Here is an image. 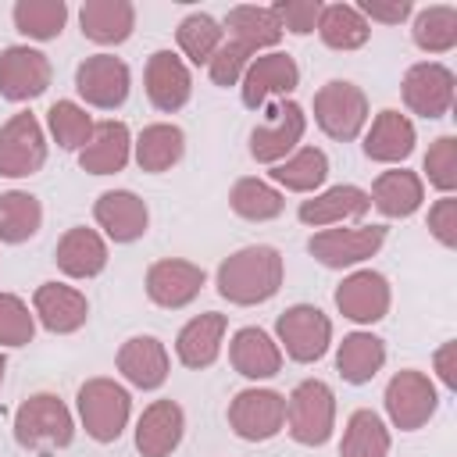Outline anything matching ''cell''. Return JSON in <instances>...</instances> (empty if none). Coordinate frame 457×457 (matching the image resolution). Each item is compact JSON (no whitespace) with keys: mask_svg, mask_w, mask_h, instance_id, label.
I'll return each mask as SVG.
<instances>
[{"mask_svg":"<svg viewBox=\"0 0 457 457\" xmlns=\"http://www.w3.org/2000/svg\"><path fill=\"white\" fill-rule=\"evenodd\" d=\"M32 307H36L43 328L46 332H57V336L79 332L86 325V318H89L86 296L75 286H64V282H43L36 289V296H32Z\"/></svg>","mask_w":457,"mask_h":457,"instance_id":"cell-21","label":"cell"},{"mask_svg":"<svg viewBox=\"0 0 457 457\" xmlns=\"http://www.w3.org/2000/svg\"><path fill=\"white\" fill-rule=\"evenodd\" d=\"M186 414L175 400H154L136 421V450L143 457H168L182 443Z\"/></svg>","mask_w":457,"mask_h":457,"instance_id":"cell-20","label":"cell"},{"mask_svg":"<svg viewBox=\"0 0 457 457\" xmlns=\"http://www.w3.org/2000/svg\"><path fill=\"white\" fill-rule=\"evenodd\" d=\"M389 453V428L368 407L353 411L339 443V457H386Z\"/></svg>","mask_w":457,"mask_h":457,"instance_id":"cell-38","label":"cell"},{"mask_svg":"<svg viewBox=\"0 0 457 457\" xmlns=\"http://www.w3.org/2000/svg\"><path fill=\"white\" fill-rule=\"evenodd\" d=\"M414 125L400 111H378L371 129L364 132V157L378 164H400L414 150Z\"/></svg>","mask_w":457,"mask_h":457,"instance_id":"cell-24","label":"cell"},{"mask_svg":"<svg viewBox=\"0 0 457 457\" xmlns=\"http://www.w3.org/2000/svg\"><path fill=\"white\" fill-rule=\"evenodd\" d=\"M46 125L57 139L61 150H82L93 136V118L86 114V107H79L75 100H57L50 111H46Z\"/></svg>","mask_w":457,"mask_h":457,"instance_id":"cell-42","label":"cell"},{"mask_svg":"<svg viewBox=\"0 0 457 457\" xmlns=\"http://www.w3.org/2000/svg\"><path fill=\"white\" fill-rule=\"evenodd\" d=\"M129 146H132V136L125 121H114V118L96 121L89 143L79 150V164L89 175H114L129 164Z\"/></svg>","mask_w":457,"mask_h":457,"instance_id":"cell-22","label":"cell"},{"mask_svg":"<svg viewBox=\"0 0 457 457\" xmlns=\"http://www.w3.org/2000/svg\"><path fill=\"white\" fill-rule=\"evenodd\" d=\"M146 96L157 111L171 114L179 107H186L189 93H193V79H189V68L179 54L171 50H154L146 57Z\"/></svg>","mask_w":457,"mask_h":457,"instance_id":"cell-18","label":"cell"},{"mask_svg":"<svg viewBox=\"0 0 457 457\" xmlns=\"http://www.w3.org/2000/svg\"><path fill=\"white\" fill-rule=\"evenodd\" d=\"M318 36L332 50H357L368 43L371 25L361 18V11L353 4H328V7H321Z\"/></svg>","mask_w":457,"mask_h":457,"instance_id":"cell-34","label":"cell"},{"mask_svg":"<svg viewBox=\"0 0 457 457\" xmlns=\"http://www.w3.org/2000/svg\"><path fill=\"white\" fill-rule=\"evenodd\" d=\"M14 29L29 39H57L68 21L64 0H18L14 4Z\"/></svg>","mask_w":457,"mask_h":457,"instance_id":"cell-39","label":"cell"},{"mask_svg":"<svg viewBox=\"0 0 457 457\" xmlns=\"http://www.w3.org/2000/svg\"><path fill=\"white\" fill-rule=\"evenodd\" d=\"M225 328H228V318L218 314V311H207V314H196L182 325L179 339H175V353L186 368H211L221 353V339H225Z\"/></svg>","mask_w":457,"mask_h":457,"instance_id":"cell-25","label":"cell"},{"mask_svg":"<svg viewBox=\"0 0 457 457\" xmlns=\"http://www.w3.org/2000/svg\"><path fill=\"white\" fill-rule=\"evenodd\" d=\"M79 25H82L86 39H93L100 46H114L132 36L136 7L129 0H86L79 11Z\"/></svg>","mask_w":457,"mask_h":457,"instance_id":"cell-28","label":"cell"},{"mask_svg":"<svg viewBox=\"0 0 457 457\" xmlns=\"http://www.w3.org/2000/svg\"><path fill=\"white\" fill-rule=\"evenodd\" d=\"M175 39H179V50H182L193 64H211V57H214L218 46L225 43V32H221V25H218L211 14L193 11V14H186V18L179 21Z\"/></svg>","mask_w":457,"mask_h":457,"instance_id":"cell-40","label":"cell"},{"mask_svg":"<svg viewBox=\"0 0 457 457\" xmlns=\"http://www.w3.org/2000/svg\"><path fill=\"white\" fill-rule=\"evenodd\" d=\"M228 425L246 443H264L286 425V396L275 389H243L228 403Z\"/></svg>","mask_w":457,"mask_h":457,"instance_id":"cell-9","label":"cell"},{"mask_svg":"<svg viewBox=\"0 0 457 457\" xmlns=\"http://www.w3.org/2000/svg\"><path fill=\"white\" fill-rule=\"evenodd\" d=\"M129 64L114 54H93L75 68V89L89 107H104L114 111L125 104L129 96Z\"/></svg>","mask_w":457,"mask_h":457,"instance_id":"cell-12","label":"cell"},{"mask_svg":"<svg viewBox=\"0 0 457 457\" xmlns=\"http://www.w3.org/2000/svg\"><path fill=\"white\" fill-rule=\"evenodd\" d=\"M300 82V68L289 54H261L250 61V68L243 71V104L250 111H261L268 96H286L293 93Z\"/></svg>","mask_w":457,"mask_h":457,"instance_id":"cell-16","label":"cell"},{"mask_svg":"<svg viewBox=\"0 0 457 457\" xmlns=\"http://www.w3.org/2000/svg\"><path fill=\"white\" fill-rule=\"evenodd\" d=\"M336 307L343 318L357 321V325H375L389 314V282L386 275L361 268L350 271L339 286H336Z\"/></svg>","mask_w":457,"mask_h":457,"instance_id":"cell-14","label":"cell"},{"mask_svg":"<svg viewBox=\"0 0 457 457\" xmlns=\"http://www.w3.org/2000/svg\"><path fill=\"white\" fill-rule=\"evenodd\" d=\"M4 371H7V357L0 353V382H4Z\"/></svg>","mask_w":457,"mask_h":457,"instance_id":"cell-50","label":"cell"},{"mask_svg":"<svg viewBox=\"0 0 457 457\" xmlns=\"http://www.w3.org/2000/svg\"><path fill=\"white\" fill-rule=\"evenodd\" d=\"M271 179L293 193H314L328 179V157L318 146H300L286 161L271 164Z\"/></svg>","mask_w":457,"mask_h":457,"instance_id":"cell-35","label":"cell"},{"mask_svg":"<svg viewBox=\"0 0 457 457\" xmlns=\"http://www.w3.org/2000/svg\"><path fill=\"white\" fill-rule=\"evenodd\" d=\"M368 200L378 207V214L386 218H411L421 200H425V186L414 171L407 168H393V171H382L375 182H371V193Z\"/></svg>","mask_w":457,"mask_h":457,"instance_id":"cell-31","label":"cell"},{"mask_svg":"<svg viewBox=\"0 0 457 457\" xmlns=\"http://www.w3.org/2000/svg\"><path fill=\"white\" fill-rule=\"evenodd\" d=\"M425 175L446 196L457 189V139L453 136H439L428 146V154H425Z\"/></svg>","mask_w":457,"mask_h":457,"instance_id":"cell-44","label":"cell"},{"mask_svg":"<svg viewBox=\"0 0 457 457\" xmlns=\"http://www.w3.org/2000/svg\"><path fill=\"white\" fill-rule=\"evenodd\" d=\"M36 336V318L29 314L25 300L14 293H0V343L4 346H29Z\"/></svg>","mask_w":457,"mask_h":457,"instance_id":"cell-43","label":"cell"},{"mask_svg":"<svg viewBox=\"0 0 457 457\" xmlns=\"http://www.w3.org/2000/svg\"><path fill=\"white\" fill-rule=\"evenodd\" d=\"M232 43H239L246 54H257L264 46H275L282 39V25L275 18L271 7H257V4H239L225 14V29Z\"/></svg>","mask_w":457,"mask_h":457,"instance_id":"cell-30","label":"cell"},{"mask_svg":"<svg viewBox=\"0 0 457 457\" xmlns=\"http://www.w3.org/2000/svg\"><path fill=\"white\" fill-rule=\"evenodd\" d=\"M54 261L68 278H93L107 264V243L100 239V232H93L86 225H75L57 239Z\"/></svg>","mask_w":457,"mask_h":457,"instance_id":"cell-29","label":"cell"},{"mask_svg":"<svg viewBox=\"0 0 457 457\" xmlns=\"http://www.w3.org/2000/svg\"><path fill=\"white\" fill-rule=\"evenodd\" d=\"M43 225V207L32 193L11 189L0 193V243H25L39 232Z\"/></svg>","mask_w":457,"mask_h":457,"instance_id":"cell-37","label":"cell"},{"mask_svg":"<svg viewBox=\"0 0 457 457\" xmlns=\"http://www.w3.org/2000/svg\"><path fill=\"white\" fill-rule=\"evenodd\" d=\"M357 11H361L364 21L371 18V21H382V25H400L414 7H411V0H361Z\"/></svg>","mask_w":457,"mask_h":457,"instance_id":"cell-48","label":"cell"},{"mask_svg":"<svg viewBox=\"0 0 457 457\" xmlns=\"http://www.w3.org/2000/svg\"><path fill=\"white\" fill-rule=\"evenodd\" d=\"M46 164V139L36 114L21 111L0 125V175L25 179Z\"/></svg>","mask_w":457,"mask_h":457,"instance_id":"cell-8","label":"cell"},{"mask_svg":"<svg viewBox=\"0 0 457 457\" xmlns=\"http://www.w3.org/2000/svg\"><path fill=\"white\" fill-rule=\"evenodd\" d=\"M118 371L136 389H157L168 378V350L157 336H132L118 350Z\"/></svg>","mask_w":457,"mask_h":457,"instance_id":"cell-27","label":"cell"},{"mask_svg":"<svg viewBox=\"0 0 457 457\" xmlns=\"http://www.w3.org/2000/svg\"><path fill=\"white\" fill-rule=\"evenodd\" d=\"M428 232L443 243V246H457V200L443 196L432 204L428 211Z\"/></svg>","mask_w":457,"mask_h":457,"instance_id":"cell-47","label":"cell"},{"mask_svg":"<svg viewBox=\"0 0 457 457\" xmlns=\"http://www.w3.org/2000/svg\"><path fill=\"white\" fill-rule=\"evenodd\" d=\"M386 243V225H357V228H321L307 239V250L325 268H353L378 253Z\"/></svg>","mask_w":457,"mask_h":457,"instance_id":"cell-10","label":"cell"},{"mask_svg":"<svg viewBox=\"0 0 457 457\" xmlns=\"http://www.w3.org/2000/svg\"><path fill=\"white\" fill-rule=\"evenodd\" d=\"M371 207L368 193L361 186H332L311 200L300 204L296 218L311 228H328V225H339V221H353V218H364Z\"/></svg>","mask_w":457,"mask_h":457,"instance_id":"cell-23","label":"cell"},{"mask_svg":"<svg viewBox=\"0 0 457 457\" xmlns=\"http://www.w3.org/2000/svg\"><path fill=\"white\" fill-rule=\"evenodd\" d=\"M453 350H457V343H446V346H439V353H436V371H439V378H443V386H457V375H453Z\"/></svg>","mask_w":457,"mask_h":457,"instance_id":"cell-49","label":"cell"},{"mask_svg":"<svg viewBox=\"0 0 457 457\" xmlns=\"http://www.w3.org/2000/svg\"><path fill=\"white\" fill-rule=\"evenodd\" d=\"M182 150H186V136L179 125H168V121H157V125H146L136 139V164L143 171H168L171 164L182 161Z\"/></svg>","mask_w":457,"mask_h":457,"instance_id":"cell-33","label":"cell"},{"mask_svg":"<svg viewBox=\"0 0 457 457\" xmlns=\"http://www.w3.org/2000/svg\"><path fill=\"white\" fill-rule=\"evenodd\" d=\"M439 407V396H436V386L425 371H414V368H403L389 378L386 386V414L389 421L400 428V432H414L421 428Z\"/></svg>","mask_w":457,"mask_h":457,"instance_id":"cell-7","label":"cell"},{"mask_svg":"<svg viewBox=\"0 0 457 457\" xmlns=\"http://www.w3.org/2000/svg\"><path fill=\"white\" fill-rule=\"evenodd\" d=\"M132 396L114 378H89L79 389V418L96 443H114L129 421Z\"/></svg>","mask_w":457,"mask_h":457,"instance_id":"cell-5","label":"cell"},{"mask_svg":"<svg viewBox=\"0 0 457 457\" xmlns=\"http://www.w3.org/2000/svg\"><path fill=\"white\" fill-rule=\"evenodd\" d=\"M228 204H232V211H236L239 218H246V221H271V218H278L282 207H286L282 193L271 189V186L261 182V179H239V182L232 186V193H228Z\"/></svg>","mask_w":457,"mask_h":457,"instance_id":"cell-41","label":"cell"},{"mask_svg":"<svg viewBox=\"0 0 457 457\" xmlns=\"http://www.w3.org/2000/svg\"><path fill=\"white\" fill-rule=\"evenodd\" d=\"M286 421L289 436L303 446H321L328 443L336 428V396L321 378H303L289 400H286Z\"/></svg>","mask_w":457,"mask_h":457,"instance_id":"cell-3","label":"cell"},{"mask_svg":"<svg viewBox=\"0 0 457 457\" xmlns=\"http://www.w3.org/2000/svg\"><path fill=\"white\" fill-rule=\"evenodd\" d=\"M278 343L286 346V357L296 364H311L321 361L328 343H332V321L325 311L311 307V303H293L278 314L275 321Z\"/></svg>","mask_w":457,"mask_h":457,"instance_id":"cell-6","label":"cell"},{"mask_svg":"<svg viewBox=\"0 0 457 457\" xmlns=\"http://www.w3.org/2000/svg\"><path fill=\"white\" fill-rule=\"evenodd\" d=\"M50 61L43 50L32 46H7L0 54V96L4 100H36L39 93H46L50 86Z\"/></svg>","mask_w":457,"mask_h":457,"instance_id":"cell-15","label":"cell"},{"mask_svg":"<svg viewBox=\"0 0 457 457\" xmlns=\"http://www.w3.org/2000/svg\"><path fill=\"white\" fill-rule=\"evenodd\" d=\"M228 361L243 378H271L282 368V346L257 325H246L228 343Z\"/></svg>","mask_w":457,"mask_h":457,"instance_id":"cell-26","label":"cell"},{"mask_svg":"<svg viewBox=\"0 0 457 457\" xmlns=\"http://www.w3.org/2000/svg\"><path fill=\"white\" fill-rule=\"evenodd\" d=\"M214 282L228 303H239V307L264 303L282 286V253L275 246H264V243L243 246L221 261Z\"/></svg>","mask_w":457,"mask_h":457,"instance_id":"cell-1","label":"cell"},{"mask_svg":"<svg viewBox=\"0 0 457 457\" xmlns=\"http://www.w3.org/2000/svg\"><path fill=\"white\" fill-rule=\"evenodd\" d=\"M321 0H278V4H271V11H275V18H278V25H282V32L289 29L293 36H307V32H314L318 29V18H321Z\"/></svg>","mask_w":457,"mask_h":457,"instance_id":"cell-45","label":"cell"},{"mask_svg":"<svg viewBox=\"0 0 457 457\" xmlns=\"http://www.w3.org/2000/svg\"><path fill=\"white\" fill-rule=\"evenodd\" d=\"M314 121L328 139L350 143L368 125V96L346 79H332L314 93Z\"/></svg>","mask_w":457,"mask_h":457,"instance_id":"cell-4","label":"cell"},{"mask_svg":"<svg viewBox=\"0 0 457 457\" xmlns=\"http://www.w3.org/2000/svg\"><path fill=\"white\" fill-rule=\"evenodd\" d=\"M386 364V343L371 332H350L343 336L339 350H336V371L343 375V382L350 386H364L371 382Z\"/></svg>","mask_w":457,"mask_h":457,"instance_id":"cell-32","label":"cell"},{"mask_svg":"<svg viewBox=\"0 0 457 457\" xmlns=\"http://www.w3.org/2000/svg\"><path fill=\"white\" fill-rule=\"evenodd\" d=\"M200 286H204V268L193 264V261L164 257V261L150 264V271H146V296L157 307H168V311L193 303Z\"/></svg>","mask_w":457,"mask_h":457,"instance_id":"cell-17","label":"cell"},{"mask_svg":"<svg viewBox=\"0 0 457 457\" xmlns=\"http://www.w3.org/2000/svg\"><path fill=\"white\" fill-rule=\"evenodd\" d=\"M93 218H96V225H100L114 243H136V239L146 232L150 211H146L143 196H136L132 189H107V193L96 196Z\"/></svg>","mask_w":457,"mask_h":457,"instance_id":"cell-19","label":"cell"},{"mask_svg":"<svg viewBox=\"0 0 457 457\" xmlns=\"http://www.w3.org/2000/svg\"><path fill=\"white\" fill-rule=\"evenodd\" d=\"M75 436V421L71 411L64 407V400H57L54 393H32L18 411H14V439L25 450H36L43 457H50L54 450L68 446Z\"/></svg>","mask_w":457,"mask_h":457,"instance_id":"cell-2","label":"cell"},{"mask_svg":"<svg viewBox=\"0 0 457 457\" xmlns=\"http://www.w3.org/2000/svg\"><path fill=\"white\" fill-rule=\"evenodd\" d=\"M453 71L439 61H418L403 75V104L421 118H443L453 107Z\"/></svg>","mask_w":457,"mask_h":457,"instance_id":"cell-13","label":"cell"},{"mask_svg":"<svg viewBox=\"0 0 457 457\" xmlns=\"http://www.w3.org/2000/svg\"><path fill=\"white\" fill-rule=\"evenodd\" d=\"M250 68V54L239 46V43H221L218 46V54L211 57V64H207V71H211V82L214 86H236L239 79H243V71Z\"/></svg>","mask_w":457,"mask_h":457,"instance_id":"cell-46","label":"cell"},{"mask_svg":"<svg viewBox=\"0 0 457 457\" xmlns=\"http://www.w3.org/2000/svg\"><path fill=\"white\" fill-rule=\"evenodd\" d=\"M414 46L425 50V54H446L457 46V7L450 4H432V7H421L414 14Z\"/></svg>","mask_w":457,"mask_h":457,"instance_id":"cell-36","label":"cell"},{"mask_svg":"<svg viewBox=\"0 0 457 457\" xmlns=\"http://www.w3.org/2000/svg\"><path fill=\"white\" fill-rule=\"evenodd\" d=\"M303 129H307V114L296 100H278L271 111H268V121L257 125L250 132V157L261 161V164H278L286 161V154L296 150V143L303 139Z\"/></svg>","mask_w":457,"mask_h":457,"instance_id":"cell-11","label":"cell"}]
</instances>
